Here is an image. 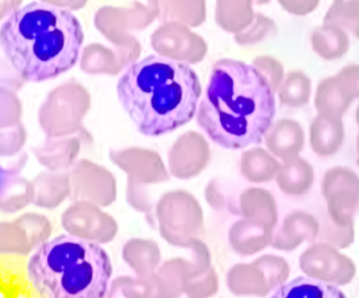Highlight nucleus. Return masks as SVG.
Here are the masks:
<instances>
[{"mask_svg": "<svg viewBox=\"0 0 359 298\" xmlns=\"http://www.w3.org/2000/svg\"><path fill=\"white\" fill-rule=\"evenodd\" d=\"M275 113L274 94L266 76L251 65L222 60L212 69L196 121L218 146L241 150L262 142Z\"/></svg>", "mask_w": 359, "mask_h": 298, "instance_id": "obj_1", "label": "nucleus"}, {"mask_svg": "<svg viewBox=\"0 0 359 298\" xmlns=\"http://www.w3.org/2000/svg\"><path fill=\"white\" fill-rule=\"evenodd\" d=\"M117 97L138 131L158 137L196 117L203 88L190 65L150 55L131 62L121 73Z\"/></svg>", "mask_w": 359, "mask_h": 298, "instance_id": "obj_2", "label": "nucleus"}, {"mask_svg": "<svg viewBox=\"0 0 359 298\" xmlns=\"http://www.w3.org/2000/svg\"><path fill=\"white\" fill-rule=\"evenodd\" d=\"M83 41L81 22L70 10L41 1L16 8L0 28L6 57L30 83L70 71L79 62Z\"/></svg>", "mask_w": 359, "mask_h": 298, "instance_id": "obj_3", "label": "nucleus"}, {"mask_svg": "<svg viewBox=\"0 0 359 298\" xmlns=\"http://www.w3.org/2000/svg\"><path fill=\"white\" fill-rule=\"evenodd\" d=\"M27 274L41 298H104L112 283L113 266L100 243L65 234L36 248Z\"/></svg>", "mask_w": 359, "mask_h": 298, "instance_id": "obj_4", "label": "nucleus"}, {"mask_svg": "<svg viewBox=\"0 0 359 298\" xmlns=\"http://www.w3.org/2000/svg\"><path fill=\"white\" fill-rule=\"evenodd\" d=\"M264 140L271 153L283 161H287L298 157L304 149L306 136L299 123L291 119H280L271 126Z\"/></svg>", "mask_w": 359, "mask_h": 298, "instance_id": "obj_5", "label": "nucleus"}, {"mask_svg": "<svg viewBox=\"0 0 359 298\" xmlns=\"http://www.w3.org/2000/svg\"><path fill=\"white\" fill-rule=\"evenodd\" d=\"M344 137V123L337 117L320 116L313 121L310 144L313 152L320 157H330L339 151Z\"/></svg>", "mask_w": 359, "mask_h": 298, "instance_id": "obj_6", "label": "nucleus"}, {"mask_svg": "<svg viewBox=\"0 0 359 298\" xmlns=\"http://www.w3.org/2000/svg\"><path fill=\"white\" fill-rule=\"evenodd\" d=\"M269 298H346L333 283L313 277H298L281 283Z\"/></svg>", "mask_w": 359, "mask_h": 298, "instance_id": "obj_7", "label": "nucleus"}, {"mask_svg": "<svg viewBox=\"0 0 359 298\" xmlns=\"http://www.w3.org/2000/svg\"><path fill=\"white\" fill-rule=\"evenodd\" d=\"M276 180L281 189L290 186L293 182H295V184L302 182L306 188H310L314 180V170L308 161L295 157L285 161V165H281L277 174Z\"/></svg>", "mask_w": 359, "mask_h": 298, "instance_id": "obj_8", "label": "nucleus"}, {"mask_svg": "<svg viewBox=\"0 0 359 298\" xmlns=\"http://www.w3.org/2000/svg\"><path fill=\"white\" fill-rule=\"evenodd\" d=\"M357 152H358L359 154V135L358 137H357ZM357 163L359 165V157L358 159H357Z\"/></svg>", "mask_w": 359, "mask_h": 298, "instance_id": "obj_9", "label": "nucleus"}]
</instances>
